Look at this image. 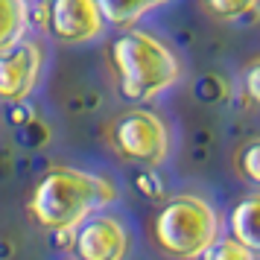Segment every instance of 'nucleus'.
Masks as SVG:
<instances>
[{"mask_svg":"<svg viewBox=\"0 0 260 260\" xmlns=\"http://www.w3.org/2000/svg\"><path fill=\"white\" fill-rule=\"evenodd\" d=\"M228 237L237 240L243 248H248L260 260V190H251L243 199L234 202L225 219Z\"/></svg>","mask_w":260,"mask_h":260,"instance_id":"obj_8","label":"nucleus"},{"mask_svg":"<svg viewBox=\"0 0 260 260\" xmlns=\"http://www.w3.org/2000/svg\"><path fill=\"white\" fill-rule=\"evenodd\" d=\"M44 71V47L32 38H21L0 50V103L21 106L36 91Z\"/></svg>","mask_w":260,"mask_h":260,"instance_id":"obj_7","label":"nucleus"},{"mask_svg":"<svg viewBox=\"0 0 260 260\" xmlns=\"http://www.w3.org/2000/svg\"><path fill=\"white\" fill-rule=\"evenodd\" d=\"M202 260H257V257H254L248 248L240 246L237 240H231V237H219V240L202 254Z\"/></svg>","mask_w":260,"mask_h":260,"instance_id":"obj_13","label":"nucleus"},{"mask_svg":"<svg viewBox=\"0 0 260 260\" xmlns=\"http://www.w3.org/2000/svg\"><path fill=\"white\" fill-rule=\"evenodd\" d=\"M106 53L120 96L135 106L155 103L181 79V59L176 50L141 26L117 29Z\"/></svg>","mask_w":260,"mask_h":260,"instance_id":"obj_2","label":"nucleus"},{"mask_svg":"<svg viewBox=\"0 0 260 260\" xmlns=\"http://www.w3.org/2000/svg\"><path fill=\"white\" fill-rule=\"evenodd\" d=\"M120 187L106 173L82 167H56L36 181L26 199L29 219L50 234H71L88 216L111 208Z\"/></svg>","mask_w":260,"mask_h":260,"instance_id":"obj_1","label":"nucleus"},{"mask_svg":"<svg viewBox=\"0 0 260 260\" xmlns=\"http://www.w3.org/2000/svg\"><path fill=\"white\" fill-rule=\"evenodd\" d=\"M234 170L248 187L260 190V135L240 143V149L234 155Z\"/></svg>","mask_w":260,"mask_h":260,"instance_id":"obj_11","label":"nucleus"},{"mask_svg":"<svg viewBox=\"0 0 260 260\" xmlns=\"http://www.w3.org/2000/svg\"><path fill=\"white\" fill-rule=\"evenodd\" d=\"M243 94L260 111V56L248 61L246 71H243Z\"/></svg>","mask_w":260,"mask_h":260,"instance_id":"obj_14","label":"nucleus"},{"mask_svg":"<svg viewBox=\"0 0 260 260\" xmlns=\"http://www.w3.org/2000/svg\"><path fill=\"white\" fill-rule=\"evenodd\" d=\"M38 26L61 44H91L103 36L106 21L96 0H41Z\"/></svg>","mask_w":260,"mask_h":260,"instance_id":"obj_5","label":"nucleus"},{"mask_svg":"<svg viewBox=\"0 0 260 260\" xmlns=\"http://www.w3.org/2000/svg\"><path fill=\"white\" fill-rule=\"evenodd\" d=\"M96 3H100V12H103L106 26L129 29V26L141 24L146 15L164 9L167 3H173V0H96Z\"/></svg>","mask_w":260,"mask_h":260,"instance_id":"obj_9","label":"nucleus"},{"mask_svg":"<svg viewBox=\"0 0 260 260\" xmlns=\"http://www.w3.org/2000/svg\"><path fill=\"white\" fill-rule=\"evenodd\" d=\"M29 21L32 18L26 0H0V50L26 38Z\"/></svg>","mask_w":260,"mask_h":260,"instance_id":"obj_10","label":"nucleus"},{"mask_svg":"<svg viewBox=\"0 0 260 260\" xmlns=\"http://www.w3.org/2000/svg\"><path fill=\"white\" fill-rule=\"evenodd\" d=\"M222 237L219 211L199 193L167 196L152 216V240L170 260H202Z\"/></svg>","mask_w":260,"mask_h":260,"instance_id":"obj_3","label":"nucleus"},{"mask_svg":"<svg viewBox=\"0 0 260 260\" xmlns=\"http://www.w3.org/2000/svg\"><path fill=\"white\" fill-rule=\"evenodd\" d=\"M73 260H126L132 237L126 222L114 213L100 211L71 231Z\"/></svg>","mask_w":260,"mask_h":260,"instance_id":"obj_6","label":"nucleus"},{"mask_svg":"<svg viewBox=\"0 0 260 260\" xmlns=\"http://www.w3.org/2000/svg\"><path fill=\"white\" fill-rule=\"evenodd\" d=\"M108 146L126 164L158 170L173 152V135L158 111L132 106L108 123Z\"/></svg>","mask_w":260,"mask_h":260,"instance_id":"obj_4","label":"nucleus"},{"mask_svg":"<svg viewBox=\"0 0 260 260\" xmlns=\"http://www.w3.org/2000/svg\"><path fill=\"white\" fill-rule=\"evenodd\" d=\"M202 3H205V12L213 21H222V24L240 21V18L260 9V0H202Z\"/></svg>","mask_w":260,"mask_h":260,"instance_id":"obj_12","label":"nucleus"}]
</instances>
